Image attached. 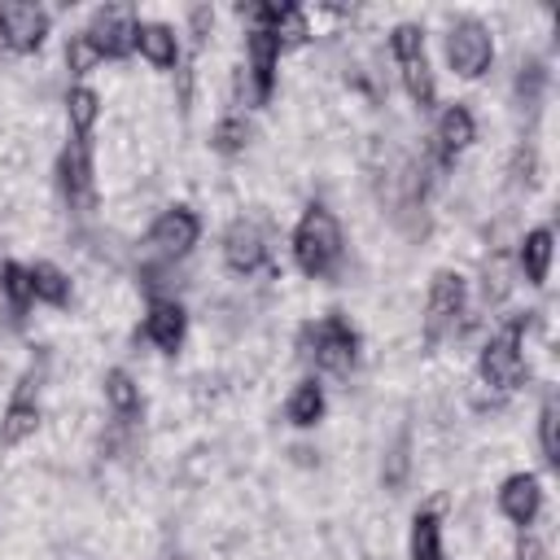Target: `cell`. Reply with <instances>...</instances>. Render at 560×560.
<instances>
[{"instance_id":"cell-1","label":"cell","mask_w":560,"mask_h":560,"mask_svg":"<svg viewBox=\"0 0 560 560\" xmlns=\"http://www.w3.org/2000/svg\"><path fill=\"white\" fill-rule=\"evenodd\" d=\"M293 258L306 276H328L341 258V223L332 219L328 206L311 201L293 228Z\"/></svg>"},{"instance_id":"cell-2","label":"cell","mask_w":560,"mask_h":560,"mask_svg":"<svg viewBox=\"0 0 560 560\" xmlns=\"http://www.w3.org/2000/svg\"><path fill=\"white\" fill-rule=\"evenodd\" d=\"M525 328H529V315H512L508 324H499V332L481 346V359H477V372L490 389H516L521 376H525V359H521V341H525Z\"/></svg>"},{"instance_id":"cell-3","label":"cell","mask_w":560,"mask_h":560,"mask_svg":"<svg viewBox=\"0 0 560 560\" xmlns=\"http://www.w3.org/2000/svg\"><path fill=\"white\" fill-rule=\"evenodd\" d=\"M302 354L315 359V368L324 372H350L359 359V332L346 315H324L319 324L302 328Z\"/></svg>"},{"instance_id":"cell-4","label":"cell","mask_w":560,"mask_h":560,"mask_svg":"<svg viewBox=\"0 0 560 560\" xmlns=\"http://www.w3.org/2000/svg\"><path fill=\"white\" fill-rule=\"evenodd\" d=\"M389 52H394V61H398V74H402L407 96H411L420 109H429L433 96H438V88H433V70H429V52H424V31H420L416 22H398V26L389 31Z\"/></svg>"},{"instance_id":"cell-5","label":"cell","mask_w":560,"mask_h":560,"mask_svg":"<svg viewBox=\"0 0 560 560\" xmlns=\"http://www.w3.org/2000/svg\"><path fill=\"white\" fill-rule=\"evenodd\" d=\"M464 302H468V280L451 267L433 271L429 280V302H424V346H438L464 315Z\"/></svg>"},{"instance_id":"cell-6","label":"cell","mask_w":560,"mask_h":560,"mask_svg":"<svg viewBox=\"0 0 560 560\" xmlns=\"http://www.w3.org/2000/svg\"><path fill=\"white\" fill-rule=\"evenodd\" d=\"M446 61H451V70H455L459 79L486 74V66L494 61V39H490V31H486L477 18L455 22L451 35H446Z\"/></svg>"},{"instance_id":"cell-7","label":"cell","mask_w":560,"mask_h":560,"mask_svg":"<svg viewBox=\"0 0 560 560\" xmlns=\"http://www.w3.org/2000/svg\"><path fill=\"white\" fill-rule=\"evenodd\" d=\"M136 31H140V22H136V13H131L127 4H105V9H96L92 22H88V39L96 44L101 61H105V57H127V52H136Z\"/></svg>"},{"instance_id":"cell-8","label":"cell","mask_w":560,"mask_h":560,"mask_svg":"<svg viewBox=\"0 0 560 560\" xmlns=\"http://www.w3.org/2000/svg\"><path fill=\"white\" fill-rule=\"evenodd\" d=\"M48 35V13L26 0H4L0 4V44L13 52H35Z\"/></svg>"},{"instance_id":"cell-9","label":"cell","mask_w":560,"mask_h":560,"mask_svg":"<svg viewBox=\"0 0 560 560\" xmlns=\"http://www.w3.org/2000/svg\"><path fill=\"white\" fill-rule=\"evenodd\" d=\"M197 236H201V223H197V214H192L188 206H171V210H162V214L153 219V228H149V245H153L162 258H179V254H188V249L197 245Z\"/></svg>"},{"instance_id":"cell-10","label":"cell","mask_w":560,"mask_h":560,"mask_svg":"<svg viewBox=\"0 0 560 560\" xmlns=\"http://www.w3.org/2000/svg\"><path fill=\"white\" fill-rule=\"evenodd\" d=\"M241 13H249V22L262 26V31L280 44V52H284V48H298V44L311 39L306 13H302L298 4H249V9H241Z\"/></svg>"},{"instance_id":"cell-11","label":"cell","mask_w":560,"mask_h":560,"mask_svg":"<svg viewBox=\"0 0 560 560\" xmlns=\"http://www.w3.org/2000/svg\"><path fill=\"white\" fill-rule=\"evenodd\" d=\"M35 368H26L22 372V381H18V394H13V402L4 407V420H0V446H18V442H26L35 429H39V407H35Z\"/></svg>"},{"instance_id":"cell-12","label":"cell","mask_w":560,"mask_h":560,"mask_svg":"<svg viewBox=\"0 0 560 560\" xmlns=\"http://www.w3.org/2000/svg\"><path fill=\"white\" fill-rule=\"evenodd\" d=\"M57 175H61L66 201L79 206V210H88V206H92V149H88V140H70V144L61 149Z\"/></svg>"},{"instance_id":"cell-13","label":"cell","mask_w":560,"mask_h":560,"mask_svg":"<svg viewBox=\"0 0 560 560\" xmlns=\"http://www.w3.org/2000/svg\"><path fill=\"white\" fill-rule=\"evenodd\" d=\"M223 262L236 271V276H249L267 262V241L258 232V223L249 219H236L228 232H223Z\"/></svg>"},{"instance_id":"cell-14","label":"cell","mask_w":560,"mask_h":560,"mask_svg":"<svg viewBox=\"0 0 560 560\" xmlns=\"http://www.w3.org/2000/svg\"><path fill=\"white\" fill-rule=\"evenodd\" d=\"M245 57H249V66H241V70H249V83H254V101L262 105L267 96H271V88H276V61H280V44L262 31V26H249V35H245Z\"/></svg>"},{"instance_id":"cell-15","label":"cell","mask_w":560,"mask_h":560,"mask_svg":"<svg viewBox=\"0 0 560 560\" xmlns=\"http://www.w3.org/2000/svg\"><path fill=\"white\" fill-rule=\"evenodd\" d=\"M538 508H542V486H538L534 472H512V477L499 486V512H503L512 525H521V529L534 525Z\"/></svg>"},{"instance_id":"cell-16","label":"cell","mask_w":560,"mask_h":560,"mask_svg":"<svg viewBox=\"0 0 560 560\" xmlns=\"http://www.w3.org/2000/svg\"><path fill=\"white\" fill-rule=\"evenodd\" d=\"M184 332H188L184 306L171 302V298H153V302H149V315H144V337H149L158 350L175 354V350L184 346Z\"/></svg>"},{"instance_id":"cell-17","label":"cell","mask_w":560,"mask_h":560,"mask_svg":"<svg viewBox=\"0 0 560 560\" xmlns=\"http://www.w3.org/2000/svg\"><path fill=\"white\" fill-rule=\"evenodd\" d=\"M438 153H442V162H451L455 153H464L472 140H477V122H472V114H468V105H446L442 109V118H438Z\"/></svg>"},{"instance_id":"cell-18","label":"cell","mask_w":560,"mask_h":560,"mask_svg":"<svg viewBox=\"0 0 560 560\" xmlns=\"http://www.w3.org/2000/svg\"><path fill=\"white\" fill-rule=\"evenodd\" d=\"M136 48H140V57H144L149 66H158V70H166V66L179 61V39H175V31H171L166 22H140Z\"/></svg>"},{"instance_id":"cell-19","label":"cell","mask_w":560,"mask_h":560,"mask_svg":"<svg viewBox=\"0 0 560 560\" xmlns=\"http://www.w3.org/2000/svg\"><path fill=\"white\" fill-rule=\"evenodd\" d=\"M26 280H31V298L35 302H48V306H66L70 302V280L61 267L52 262H31L26 267Z\"/></svg>"},{"instance_id":"cell-20","label":"cell","mask_w":560,"mask_h":560,"mask_svg":"<svg viewBox=\"0 0 560 560\" xmlns=\"http://www.w3.org/2000/svg\"><path fill=\"white\" fill-rule=\"evenodd\" d=\"M96 118H101V96L92 92V88H70L66 92V122H70V131H74V140H88L92 136V127H96Z\"/></svg>"},{"instance_id":"cell-21","label":"cell","mask_w":560,"mask_h":560,"mask_svg":"<svg viewBox=\"0 0 560 560\" xmlns=\"http://www.w3.org/2000/svg\"><path fill=\"white\" fill-rule=\"evenodd\" d=\"M516 258H521L525 280H529V284H542V280H547V267H551V228H534V232H525Z\"/></svg>"},{"instance_id":"cell-22","label":"cell","mask_w":560,"mask_h":560,"mask_svg":"<svg viewBox=\"0 0 560 560\" xmlns=\"http://www.w3.org/2000/svg\"><path fill=\"white\" fill-rule=\"evenodd\" d=\"M284 416H289L298 429H311V424H319V420H324V389H319L315 381H302V385L289 394V407H284Z\"/></svg>"},{"instance_id":"cell-23","label":"cell","mask_w":560,"mask_h":560,"mask_svg":"<svg viewBox=\"0 0 560 560\" xmlns=\"http://www.w3.org/2000/svg\"><path fill=\"white\" fill-rule=\"evenodd\" d=\"M411 560H442V521H438V512H416V521H411Z\"/></svg>"},{"instance_id":"cell-24","label":"cell","mask_w":560,"mask_h":560,"mask_svg":"<svg viewBox=\"0 0 560 560\" xmlns=\"http://www.w3.org/2000/svg\"><path fill=\"white\" fill-rule=\"evenodd\" d=\"M105 402H109L118 416H136V411H140V389H136V381H131L122 368H109V372H105Z\"/></svg>"},{"instance_id":"cell-25","label":"cell","mask_w":560,"mask_h":560,"mask_svg":"<svg viewBox=\"0 0 560 560\" xmlns=\"http://www.w3.org/2000/svg\"><path fill=\"white\" fill-rule=\"evenodd\" d=\"M556 424H560V402L556 394L542 398V411H538V446H542V464L547 468H560V438H556Z\"/></svg>"},{"instance_id":"cell-26","label":"cell","mask_w":560,"mask_h":560,"mask_svg":"<svg viewBox=\"0 0 560 560\" xmlns=\"http://www.w3.org/2000/svg\"><path fill=\"white\" fill-rule=\"evenodd\" d=\"M0 293L9 298L13 311H26V306L35 302V298H31V280H26V267L4 262V267H0Z\"/></svg>"},{"instance_id":"cell-27","label":"cell","mask_w":560,"mask_h":560,"mask_svg":"<svg viewBox=\"0 0 560 560\" xmlns=\"http://www.w3.org/2000/svg\"><path fill=\"white\" fill-rule=\"evenodd\" d=\"M245 140H249V122H245L241 114L219 118V127H214V136H210V144H214L219 153H241V149H245Z\"/></svg>"},{"instance_id":"cell-28","label":"cell","mask_w":560,"mask_h":560,"mask_svg":"<svg viewBox=\"0 0 560 560\" xmlns=\"http://www.w3.org/2000/svg\"><path fill=\"white\" fill-rule=\"evenodd\" d=\"M66 66H70V74H88V70L101 66V52H96V44L88 39V31L70 35V44H66Z\"/></svg>"},{"instance_id":"cell-29","label":"cell","mask_w":560,"mask_h":560,"mask_svg":"<svg viewBox=\"0 0 560 560\" xmlns=\"http://www.w3.org/2000/svg\"><path fill=\"white\" fill-rule=\"evenodd\" d=\"M534 166H538L534 144H521L516 158H512V184H529V179H534Z\"/></svg>"},{"instance_id":"cell-30","label":"cell","mask_w":560,"mask_h":560,"mask_svg":"<svg viewBox=\"0 0 560 560\" xmlns=\"http://www.w3.org/2000/svg\"><path fill=\"white\" fill-rule=\"evenodd\" d=\"M508 293V267L503 258H494V267H486V302H499Z\"/></svg>"},{"instance_id":"cell-31","label":"cell","mask_w":560,"mask_h":560,"mask_svg":"<svg viewBox=\"0 0 560 560\" xmlns=\"http://www.w3.org/2000/svg\"><path fill=\"white\" fill-rule=\"evenodd\" d=\"M516 560H542V542L534 534H521L516 538Z\"/></svg>"}]
</instances>
